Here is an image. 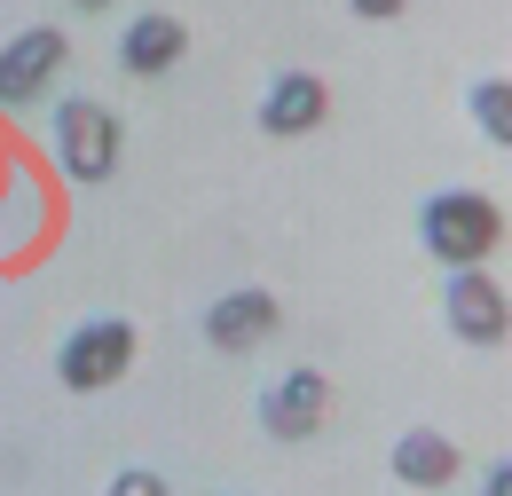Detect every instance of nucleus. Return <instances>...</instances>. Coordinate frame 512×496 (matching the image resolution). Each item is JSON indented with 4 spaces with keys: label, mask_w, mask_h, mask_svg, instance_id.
Listing matches in <instances>:
<instances>
[{
    "label": "nucleus",
    "mask_w": 512,
    "mask_h": 496,
    "mask_svg": "<svg viewBox=\"0 0 512 496\" xmlns=\"http://www.w3.org/2000/svg\"><path fill=\"white\" fill-rule=\"evenodd\" d=\"M497 237H505V213H497L481 189H434V197L418 205V245L434 252L449 276H457V268H481V260L497 252Z\"/></svg>",
    "instance_id": "1"
},
{
    "label": "nucleus",
    "mask_w": 512,
    "mask_h": 496,
    "mask_svg": "<svg viewBox=\"0 0 512 496\" xmlns=\"http://www.w3.org/2000/svg\"><path fill=\"white\" fill-rule=\"evenodd\" d=\"M134 323L127 315H87V323H71L64 339H56V378H64L71 394H103V386H119L134 371Z\"/></svg>",
    "instance_id": "2"
},
{
    "label": "nucleus",
    "mask_w": 512,
    "mask_h": 496,
    "mask_svg": "<svg viewBox=\"0 0 512 496\" xmlns=\"http://www.w3.org/2000/svg\"><path fill=\"white\" fill-rule=\"evenodd\" d=\"M119 150H127V134H119V119L95 95H64L56 103V166H64L71 182H111L119 174Z\"/></svg>",
    "instance_id": "3"
},
{
    "label": "nucleus",
    "mask_w": 512,
    "mask_h": 496,
    "mask_svg": "<svg viewBox=\"0 0 512 496\" xmlns=\"http://www.w3.org/2000/svg\"><path fill=\"white\" fill-rule=\"evenodd\" d=\"M253 418H260V434L268 441H308L323 434V418H331V378L323 371H276L268 386H260V402H253Z\"/></svg>",
    "instance_id": "4"
},
{
    "label": "nucleus",
    "mask_w": 512,
    "mask_h": 496,
    "mask_svg": "<svg viewBox=\"0 0 512 496\" xmlns=\"http://www.w3.org/2000/svg\"><path fill=\"white\" fill-rule=\"evenodd\" d=\"M64 63H71L64 24H24V32L0 48V103H8V111L40 103V95L56 87V71H64Z\"/></svg>",
    "instance_id": "5"
},
{
    "label": "nucleus",
    "mask_w": 512,
    "mask_h": 496,
    "mask_svg": "<svg viewBox=\"0 0 512 496\" xmlns=\"http://www.w3.org/2000/svg\"><path fill=\"white\" fill-rule=\"evenodd\" d=\"M276 323H284V308H276V292H260V284H237V292H221L213 308L197 315V331H205L213 355H253V347L276 339Z\"/></svg>",
    "instance_id": "6"
},
{
    "label": "nucleus",
    "mask_w": 512,
    "mask_h": 496,
    "mask_svg": "<svg viewBox=\"0 0 512 496\" xmlns=\"http://www.w3.org/2000/svg\"><path fill=\"white\" fill-rule=\"evenodd\" d=\"M442 315H449V331H457L465 347H497V339H505V323H512L505 284H497V276H481V268H457V276L442 284Z\"/></svg>",
    "instance_id": "7"
},
{
    "label": "nucleus",
    "mask_w": 512,
    "mask_h": 496,
    "mask_svg": "<svg viewBox=\"0 0 512 496\" xmlns=\"http://www.w3.org/2000/svg\"><path fill=\"white\" fill-rule=\"evenodd\" d=\"M182 56H190V24L174 8H134L127 24H119V63H127L134 79H158V71H174Z\"/></svg>",
    "instance_id": "8"
},
{
    "label": "nucleus",
    "mask_w": 512,
    "mask_h": 496,
    "mask_svg": "<svg viewBox=\"0 0 512 496\" xmlns=\"http://www.w3.org/2000/svg\"><path fill=\"white\" fill-rule=\"evenodd\" d=\"M260 134H316L331 119V87H323L316 71H276L268 87H260Z\"/></svg>",
    "instance_id": "9"
},
{
    "label": "nucleus",
    "mask_w": 512,
    "mask_h": 496,
    "mask_svg": "<svg viewBox=\"0 0 512 496\" xmlns=\"http://www.w3.org/2000/svg\"><path fill=\"white\" fill-rule=\"evenodd\" d=\"M457 465H465L457 441L434 434V426H410V434L394 441V481H402V489H449Z\"/></svg>",
    "instance_id": "10"
},
{
    "label": "nucleus",
    "mask_w": 512,
    "mask_h": 496,
    "mask_svg": "<svg viewBox=\"0 0 512 496\" xmlns=\"http://www.w3.org/2000/svg\"><path fill=\"white\" fill-rule=\"evenodd\" d=\"M465 103H473V126L505 150V142H512V95H505V79H473V95H465Z\"/></svg>",
    "instance_id": "11"
},
{
    "label": "nucleus",
    "mask_w": 512,
    "mask_h": 496,
    "mask_svg": "<svg viewBox=\"0 0 512 496\" xmlns=\"http://www.w3.org/2000/svg\"><path fill=\"white\" fill-rule=\"evenodd\" d=\"M103 496H166V473H150V465H119Z\"/></svg>",
    "instance_id": "12"
},
{
    "label": "nucleus",
    "mask_w": 512,
    "mask_h": 496,
    "mask_svg": "<svg viewBox=\"0 0 512 496\" xmlns=\"http://www.w3.org/2000/svg\"><path fill=\"white\" fill-rule=\"evenodd\" d=\"M481 496H512V465H505V457H497V465L481 473Z\"/></svg>",
    "instance_id": "13"
}]
</instances>
